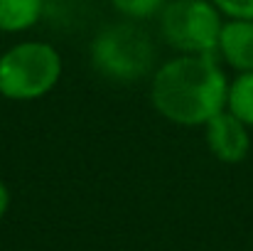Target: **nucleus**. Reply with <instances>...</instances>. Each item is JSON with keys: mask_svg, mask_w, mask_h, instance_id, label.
Masks as SVG:
<instances>
[{"mask_svg": "<svg viewBox=\"0 0 253 251\" xmlns=\"http://www.w3.org/2000/svg\"><path fill=\"white\" fill-rule=\"evenodd\" d=\"M7 207H10V190H7L5 182L0 180V219L7 214Z\"/></svg>", "mask_w": 253, "mask_h": 251, "instance_id": "9b49d317", "label": "nucleus"}, {"mask_svg": "<svg viewBox=\"0 0 253 251\" xmlns=\"http://www.w3.org/2000/svg\"><path fill=\"white\" fill-rule=\"evenodd\" d=\"M165 2L168 0H111V5L118 15H123L126 20H135V22L158 15Z\"/></svg>", "mask_w": 253, "mask_h": 251, "instance_id": "1a4fd4ad", "label": "nucleus"}, {"mask_svg": "<svg viewBox=\"0 0 253 251\" xmlns=\"http://www.w3.org/2000/svg\"><path fill=\"white\" fill-rule=\"evenodd\" d=\"M226 108L253 128V72H241L236 74V79L229 82Z\"/></svg>", "mask_w": 253, "mask_h": 251, "instance_id": "6e6552de", "label": "nucleus"}, {"mask_svg": "<svg viewBox=\"0 0 253 251\" xmlns=\"http://www.w3.org/2000/svg\"><path fill=\"white\" fill-rule=\"evenodd\" d=\"M44 0H0V32L17 35L42 20Z\"/></svg>", "mask_w": 253, "mask_h": 251, "instance_id": "0eeeda50", "label": "nucleus"}, {"mask_svg": "<svg viewBox=\"0 0 253 251\" xmlns=\"http://www.w3.org/2000/svg\"><path fill=\"white\" fill-rule=\"evenodd\" d=\"M226 20H253V0H211Z\"/></svg>", "mask_w": 253, "mask_h": 251, "instance_id": "9d476101", "label": "nucleus"}, {"mask_svg": "<svg viewBox=\"0 0 253 251\" xmlns=\"http://www.w3.org/2000/svg\"><path fill=\"white\" fill-rule=\"evenodd\" d=\"M62 79V54L42 40H27L0 54V94L10 101L47 96Z\"/></svg>", "mask_w": 253, "mask_h": 251, "instance_id": "7ed1b4c3", "label": "nucleus"}, {"mask_svg": "<svg viewBox=\"0 0 253 251\" xmlns=\"http://www.w3.org/2000/svg\"><path fill=\"white\" fill-rule=\"evenodd\" d=\"M229 79L216 54H177L160 64L150 79V101L169 123L207 126L226 108Z\"/></svg>", "mask_w": 253, "mask_h": 251, "instance_id": "f257e3e1", "label": "nucleus"}, {"mask_svg": "<svg viewBox=\"0 0 253 251\" xmlns=\"http://www.w3.org/2000/svg\"><path fill=\"white\" fill-rule=\"evenodd\" d=\"M88 54L98 77L116 84H133L150 74L155 45L135 20H123L103 27L93 37Z\"/></svg>", "mask_w": 253, "mask_h": 251, "instance_id": "f03ea898", "label": "nucleus"}, {"mask_svg": "<svg viewBox=\"0 0 253 251\" xmlns=\"http://www.w3.org/2000/svg\"><path fill=\"white\" fill-rule=\"evenodd\" d=\"M204 136H207L209 153L219 163L236 165V163H244L249 158V151H251V128L241 118H236L229 108L219 111L204 126Z\"/></svg>", "mask_w": 253, "mask_h": 251, "instance_id": "39448f33", "label": "nucleus"}, {"mask_svg": "<svg viewBox=\"0 0 253 251\" xmlns=\"http://www.w3.org/2000/svg\"><path fill=\"white\" fill-rule=\"evenodd\" d=\"M160 15V35L177 54H216L224 15L211 0H168Z\"/></svg>", "mask_w": 253, "mask_h": 251, "instance_id": "20e7f679", "label": "nucleus"}, {"mask_svg": "<svg viewBox=\"0 0 253 251\" xmlns=\"http://www.w3.org/2000/svg\"><path fill=\"white\" fill-rule=\"evenodd\" d=\"M216 57L239 74L253 72V20H224Z\"/></svg>", "mask_w": 253, "mask_h": 251, "instance_id": "423d86ee", "label": "nucleus"}]
</instances>
